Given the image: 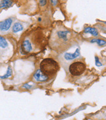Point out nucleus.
Masks as SVG:
<instances>
[{
	"label": "nucleus",
	"instance_id": "nucleus-1",
	"mask_svg": "<svg viewBox=\"0 0 106 120\" xmlns=\"http://www.w3.org/2000/svg\"><path fill=\"white\" fill-rule=\"evenodd\" d=\"M76 43L75 34L62 24H56L49 39V46L52 50L62 54Z\"/></svg>",
	"mask_w": 106,
	"mask_h": 120
},
{
	"label": "nucleus",
	"instance_id": "nucleus-2",
	"mask_svg": "<svg viewBox=\"0 0 106 120\" xmlns=\"http://www.w3.org/2000/svg\"><path fill=\"white\" fill-rule=\"evenodd\" d=\"M46 45V37L39 29L31 30L22 37L20 42V52L23 55L37 54L41 51Z\"/></svg>",
	"mask_w": 106,
	"mask_h": 120
},
{
	"label": "nucleus",
	"instance_id": "nucleus-3",
	"mask_svg": "<svg viewBox=\"0 0 106 120\" xmlns=\"http://www.w3.org/2000/svg\"><path fill=\"white\" fill-rule=\"evenodd\" d=\"M39 69L46 76L51 78L55 76L60 69V65L56 60L51 57L45 58L40 63Z\"/></svg>",
	"mask_w": 106,
	"mask_h": 120
},
{
	"label": "nucleus",
	"instance_id": "nucleus-4",
	"mask_svg": "<svg viewBox=\"0 0 106 120\" xmlns=\"http://www.w3.org/2000/svg\"><path fill=\"white\" fill-rule=\"evenodd\" d=\"M71 48L60 54V56L59 57V60L62 65H70L71 62L81 57V48L79 45L77 44V42L73 46L72 51Z\"/></svg>",
	"mask_w": 106,
	"mask_h": 120
},
{
	"label": "nucleus",
	"instance_id": "nucleus-5",
	"mask_svg": "<svg viewBox=\"0 0 106 120\" xmlns=\"http://www.w3.org/2000/svg\"><path fill=\"white\" fill-rule=\"evenodd\" d=\"M86 65L84 61L75 60L70 63L68 66V71L73 76H79L85 72Z\"/></svg>",
	"mask_w": 106,
	"mask_h": 120
},
{
	"label": "nucleus",
	"instance_id": "nucleus-6",
	"mask_svg": "<svg viewBox=\"0 0 106 120\" xmlns=\"http://www.w3.org/2000/svg\"><path fill=\"white\" fill-rule=\"evenodd\" d=\"M28 25H29V23H27V22L15 20L12 24L10 31H11L12 34L17 35L18 33L23 32L27 28Z\"/></svg>",
	"mask_w": 106,
	"mask_h": 120
},
{
	"label": "nucleus",
	"instance_id": "nucleus-7",
	"mask_svg": "<svg viewBox=\"0 0 106 120\" xmlns=\"http://www.w3.org/2000/svg\"><path fill=\"white\" fill-rule=\"evenodd\" d=\"M15 20V16H11L0 22V33H5L9 32Z\"/></svg>",
	"mask_w": 106,
	"mask_h": 120
},
{
	"label": "nucleus",
	"instance_id": "nucleus-8",
	"mask_svg": "<svg viewBox=\"0 0 106 120\" xmlns=\"http://www.w3.org/2000/svg\"><path fill=\"white\" fill-rule=\"evenodd\" d=\"M51 78L49 76L45 75L39 69L36 70V71L34 72L33 75V81L37 82H44L48 81Z\"/></svg>",
	"mask_w": 106,
	"mask_h": 120
},
{
	"label": "nucleus",
	"instance_id": "nucleus-9",
	"mask_svg": "<svg viewBox=\"0 0 106 120\" xmlns=\"http://www.w3.org/2000/svg\"><path fill=\"white\" fill-rule=\"evenodd\" d=\"M15 3V0H0V13L3 10L11 8Z\"/></svg>",
	"mask_w": 106,
	"mask_h": 120
},
{
	"label": "nucleus",
	"instance_id": "nucleus-10",
	"mask_svg": "<svg viewBox=\"0 0 106 120\" xmlns=\"http://www.w3.org/2000/svg\"><path fill=\"white\" fill-rule=\"evenodd\" d=\"M83 33L85 35L86 34H90V35H92L94 37H98L100 35L99 32L98 30L94 27H92V26H87V27H85L83 30Z\"/></svg>",
	"mask_w": 106,
	"mask_h": 120
},
{
	"label": "nucleus",
	"instance_id": "nucleus-11",
	"mask_svg": "<svg viewBox=\"0 0 106 120\" xmlns=\"http://www.w3.org/2000/svg\"><path fill=\"white\" fill-rule=\"evenodd\" d=\"M9 48V44L7 39L0 35V51H6Z\"/></svg>",
	"mask_w": 106,
	"mask_h": 120
},
{
	"label": "nucleus",
	"instance_id": "nucleus-12",
	"mask_svg": "<svg viewBox=\"0 0 106 120\" xmlns=\"http://www.w3.org/2000/svg\"><path fill=\"white\" fill-rule=\"evenodd\" d=\"M12 76V69L11 65H9L7 69L6 72L2 76H0V78L2 80H5L8 78H11Z\"/></svg>",
	"mask_w": 106,
	"mask_h": 120
},
{
	"label": "nucleus",
	"instance_id": "nucleus-13",
	"mask_svg": "<svg viewBox=\"0 0 106 120\" xmlns=\"http://www.w3.org/2000/svg\"><path fill=\"white\" fill-rule=\"evenodd\" d=\"M89 42H90V43H96L99 46H104L106 44L105 40L102 39H99V38H93V39H90Z\"/></svg>",
	"mask_w": 106,
	"mask_h": 120
},
{
	"label": "nucleus",
	"instance_id": "nucleus-14",
	"mask_svg": "<svg viewBox=\"0 0 106 120\" xmlns=\"http://www.w3.org/2000/svg\"><path fill=\"white\" fill-rule=\"evenodd\" d=\"M37 2L40 8L43 9V8L47 7L49 3V0H37Z\"/></svg>",
	"mask_w": 106,
	"mask_h": 120
},
{
	"label": "nucleus",
	"instance_id": "nucleus-15",
	"mask_svg": "<svg viewBox=\"0 0 106 120\" xmlns=\"http://www.w3.org/2000/svg\"><path fill=\"white\" fill-rule=\"evenodd\" d=\"M49 1L51 3L52 7H56L59 4V0H49Z\"/></svg>",
	"mask_w": 106,
	"mask_h": 120
},
{
	"label": "nucleus",
	"instance_id": "nucleus-16",
	"mask_svg": "<svg viewBox=\"0 0 106 120\" xmlns=\"http://www.w3.org/2000/svg\"><path fill=\"white\" fill-rule=\"evenodd\" d=\"M95 64H96V65L97 67L102 66V63L100 61V59L98 58L97 56H95Z\"/></svg>",
	"mask_w": 106,
	"mask_h": 120
},
{
	"label": "nucleus",
	"instance_id": "nucleus-17",
	"mask_svg": "<svg viewBox=\"0 0 106 120\" xmlns=\"http://www.w3.org/2000/svg\"><path fill=\"white\" fill-rule=\"evenodd\" d=\"M33 87V85H30L29 84H25L24 85H23L22 87L24 88V89H26V90H30L31 87Z\"/></svg>",
	"mask_w": 106,
	"mask_h": 120
}]
</instances>
